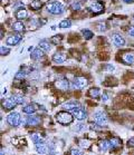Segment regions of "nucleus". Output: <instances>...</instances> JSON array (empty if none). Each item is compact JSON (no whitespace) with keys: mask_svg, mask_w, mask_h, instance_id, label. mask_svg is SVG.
Instances as JSON below:
<instances>
[{"mask_svg":"<svg viewBox=\"0 0 134 155\" xmlns=\"http://www.w3.org/2000/svg\"><path fill=\"white\" fill-rule=\"evenodd\" d=\"M13 99L16 101L17 105H22L24 103H25V97L22 96V95H20V94H15V95H13Z\"/></svg>","mask_w":134,"mask_h":155,"instance_id":"nucleus-24","label":"nucleus"},{"mask_svg":"<svg viewBox=\"0 0 134 155\" xmlns=\"http://www.w3.org/2000/svg\"><path fill=\"white\" fill-rule=\"evenodd\" d=\"M2 106H4V109H13L17 106V103L16 101L13 99V97L10 96L4 99V103H2Z\"/></svg>","mask_w":134,"mask_h":155,"instance_id":"nucleus-14","label":"nucleus"},{"mask_svg":"<svg viewBox=\"0 0 134 155\" xmlns=\"http://www.w3.org/2000/svg\"><path fill=\"white\" fill-rule=\"evenodd\" d=\"M82 34H83V36L85 37V39H91V38H93V36H94L92 31L88 29H83L82 30Z\"/></svg>","mask_w":134,"mask_h":155,"instance_id":"nucleus-30","label":"nucleus"},{"mask_svg":"<svg viewBox=\"0 0 134 155\" xmlns=\"http://www.w3.org/2000/svg\"><path fill=\"white\" fill-rule=\"evenodd\" d=\"M109 143H111V146H112V148H115V147L120 146L121 141H120L117 137H113V138H111V139H109Z\"/></svg>","mask_w":134,"mask_h":155,"instance_id":"nucleus-28","label":"nucleus"},{"mask_svg":"<svg viewBox=\"0 0 134 155\" xmlns=\"http://www.w3.org/2000/svg\"><path fill=\"white\" fill-rule=\"evenodd\" d=\"M133 21H134V15H133Z\"/></svg>","mask_w":134,"mask_h":155,"instance_id":"nucleus-42","label":"nucleus"},{"mask_svg":"<svg viewBox=\"0 0 134 155\" xmlns=\"http://www.w3.org/2000/svg\"><path fill=\"white\" fill-rule=\"evenodd\" d=\"M11 28H13V31L21 33V31H24V30H25V25H24V22H22V21L18 20V21H16V22H13Z\"/></svg>","mask_w":134,"mask_h":155,"instance_id":"nucleus-20","label":"nucleus"},{"mask_svg":"<svg viewBox=\"0 0 134 155\" xmlns=\"http://www.w3.org/2000/svg\"><path fill=\"white\" fill-rule=\"evenodd\" d=\"M21 40H22V36H21V35H11V36H9V37L7 38L6 44H7L8 46H17Z\"/></svg>","mask_w":134,"mask_h":155,"instance_id":"nucleus-9","label":"nucleus"},{"mask_svg":"<svg viewBox=\"0 0 134 155\" xmlns=\"http://www.w3.org/2000/svg\"><path fill=\"white\" fill-rule=\"evenodd\" d=\"M88 95L92 97V98H98L100 95V88L97 87H93L89 89V92H88Z\"/></svg>","mask_w":134,"mask_h":155,"instance_id":"nucleus-23","label":"nucleus"},{"mask_svg":"<svg viewBox=\"0 0 134 155\" xmlns=\"http://www.w3.org/2000/svg\"><path fill=\"white\" fill-rule=\"evenodd\" d=\"M80 146L82 148H85V150H87L91 147V142L87 141V139H80Z\"/></svg>","mask_w":134,"mask_h":155,"instance_id":"nucleus-29","label":"nucleus"},{"mask_svg":"<svg viewBox=\"0 0 134 155\" xmlns=\"http://www.w3.org/2000/svg\"><path fill=\"white\" fill-rule=\"evenodd\" d=\"M31 139H33V142L35 143V144H38V143H42L45 142L44 141V138L40 136V134H31Z\"/></svg>","mask_w":134,"mask_h":155,"instance_id":"nucleus-26","label":"nucleus"},{"mask_svg":"<svg viewBox=\"0 0 134 155\" xmlns=\"http://www.w3.org/2000/svg\"><path fill=\"white\" fill-rule=\"evenodd\" d=\"M47 11L51 15H62L65 11V7L63 4H60L58 1H53L47 4Z\"/></svg>","mask_w":134,"mask_h":155,"instance_id":"nucleus-2","label":"nucleus"},{"mask_svg":"<svg viewBox=\"0 0 134 155\" xmlns=\"http://www.w3.org/2000/svg\"><path fill=\"white\" fill-rule=\"evenodd\" d=\"M71 155H83V152L77 147H73L71 150Z\"/></svg>","mask_w":134,"mask_h":155,"instance_id":"nucleus-32","label":"nucleus"},{"mask_svg":"<svg viewBox=\"0 0 134 155\" xmlns=\"http://www.w3.org/2000/svg\"><path fill=\"white\" fill-rule=\"evenodd\" d=\"M42 7V4L40 0H34L33 2L30 4V8L34 9V10H39Z\"/></svg>","mask_w":134,"mask_h":155,"instance_id":"nucleus-25","label":"nucleus"},{"mask_svg":"<svg viewBox=\"0 0 134 155\" xmlns=\"http://www.w3.org/2000/svg\"><path fill=\"white\" fill-rule=\"evenodd\" d=\"M49 155H55L56 154V150H55V146L53 144H49V152H48Z\"/></svg>","mask_w":134,"mask_h":155,"instance_id":"nucleus-36","label":"nucleus"},{"mask_svg":"<svg viewBox=\"0 0 134 155\" xmlns=\"http://www.w3.org/2000/svg\"><path fill=\"white\" fill-rule=\"evenodd\" d=\"M109 148H112L111 146V143H109V139H103V141H100V150L102 152H105V151H109Z\"/></svg>","mask_w":134,"mask_h":155,"instance_id":"nucleus-21","label":"nucleus"},{"mask_svg":"<svg viewBox=\"0 0 134 155\" xmlns=\"http://www.w3.org/2000/svg\"><path fill=\"white\" fill-rule=\"evenodd\" d=\"M40 122H42V119L38 117V116L33 115V114L26 118V124L28 126H38L40 124Z\"/></svg>","mask_w":134,"mask_h":155,"instance_id":"nucleus-13","label":"nucleus"},{"mask_svg":"<svg viewBox=\"0 0 134 155\" xmlns=\"http://www.w3.org/2000/svg\"><path fill=\"white\" fill-rule=\"evenodd\" d=\"M44 53H45V51L42 50V49L36 48V49H34L33 53L30 54V57L33 59H35V60H39V59H42V57H44Z\"/></svg>","mask_w":134,"mask_h":155,"instance_id":"nucleus-18","label":"nucleus"},{"mask_svg":"<svg viewBox=\"0 0 134 155\" xmlns=\"http://www.w3.org/2000/svg\"><path fill=\"white\" fill-rule=\"evenodd\" d=\"M111 40H112L114 46L116 47H123L125 45V39L120 34H113L111 36Z\"/></svg>","mask_w":134,"mask_h":155,"instance_id":"nucleus-7","label":"nucleus"},{"mask_svg":"<svg viewBox=\"0 0 134 155\" xmlns=\"http://www.w3.org/2000/svg\"><path fill=\"white\" fill-rule=\"evenodd\" d=\"M87 85H88L87 78L82 77V76H78V77H75V78H74L71 87L75 88V89H84L85 87H87Z\"/></svg>","mask_w":134,"mask_h":155,"instance_id":"nucleus-4","label":"nucleus"},{"mask_svg":"<svg viewBox=\"0 0 134 155\" xmlns=\"http://www.w3.org/2000/svg\"><path fill=\"white\" fill-rule=\"evenodd\" d=\"M80 7H82V6H80V4L78 1H77V2L75 1V2L71 4V9H73V10H80Z\"/></svg>","mask_w":134,"mask_h":155,"instance_id":"nucleus-35","label":"nucleus"},{"mask_svg":"<svg viewBox=\"0 0 134 155\" xmlns=\"http://www.w3.org/2000/svg\"><path fill=\"white\" fill-rule=\"evenodd\" d=\"M25 76H26V73L21 70V71H19V73H17L16 76H15V78H16V79H22Z\"/></svg>","mask_w":134,"mask_h":155,"instance_id":"nucleus-34","label":"nucleus"},{"mask_svg":"<svg viewBox=\"0 0 134 155\" xmlns=\"http://www.w3.org/2000/svg\"><path fill=\"white\" fill-rule=\"evenodd\" d=\"M55 87L62 90V92H65V90H68L71 85H69V82L67 79H58L55 82Z\"/></svg>","mask_w":134,"mask_h":155,"instance_id":"nucleus-8","label":"nucleus"},{"mask_svg":"<svg viewBox=\"0 0 134 155\" xmlns=\"http://www.w3.org/2000/svg\"><path fill=\"white\" fill-rule=\"evenodd\" d=\"M74 119V116L71 114V112L68 111H62V112H58L57 115H56V121L58 122L59 124L62 125H68L71 124V122Z\"/></svg>","mask_w":134,"mask_h":155,"instance_id":"nucleus-1","label":"nucleus"},{"mask_svg":"<svg viewBox=\"0 0 134 155\" xmlns=\"http://www.w3.org/2000/svg\"><path fill=\"white\" fill-rule=\"evenodd\" d=\"M21 116L18 112H13L7 116V123L10 126H18L21 124Z\"/></svg>","mask_w":134,"mask_h":155,"instance_id":"nucleus-3","label":"nucleus"},{"mask_svg":"<svg viewBox=\"0 0 134 155\" xmlns=\"http://www.w3.org/2000/svg\"><path fill=\"white\" fill-rule=\"evenodd\" d=\"M74 116H75L76 119H78V121H84V119L87 118V113H86V111L84 108L80 107V108L76 109L75 112H74Z\"/></svg>","mask_w":134,"mask_h":155,"instance_id":"nucleus-17","label":"nucleus"},{"mask_svg":"<svg viewBox=\"0 0 134 155\" xmlns=\"http://www.w3.org/2000/svg\"><path fill=\"white\" fill-rule=\"evenodd\" d=\"M71 26V21L69 19H65L59 22V28H69Z\"/></svg>","mask_w":134,"mask_h":155,"instance_id":"nucleus-27","label":"nucleus"},{"mask_svg":"<svg viewBox=\"0 0 134 155\" xmlns=\"http://www.w3.org/2000/svg\"><path fill=\"white\" fill-rule=\"evenodd\" d=\"M127 146H134V137L133 138H131V139H129V142H127Z\"/></svg>","mask_w":134,"mask_h":155,"instance_id":"nucleus-38","label":"nucleus"},{"mask_svg":"<svg viewBox=\"0 0 134 155\" xmlns=\"http://www.w3.org/2000/svg\"><path fill=\"white\" fill-rule=\"evenodd\" d=\"M36 111H37V105L36 104H28V105H26L25 107L22 108V112H24L25 114H28V115L34 114Z\"/></svg>","mask_w":134,"mask_h":155,"instance_id":"nucleus-19","label":"nucleus"},{"mask_svg":"<svg viewBox=\"0 0 134 155\" xmlns=\"http://www.w3.org/2000/svg\"><path fill=\"white\" fill-rule=\"evenodd\" d=\"M121 59L122 62L126 65H132L134 64V51H124V53H122V56H121Z\"/></svg>","mask_w":134,"mask_h":155,"instance_id":"nucleus-6","label":"nucleus"},{"mask_svg":"<svg viewBox=\"0 0 134 155\" xmlns=\"http://www.w3.org/2000/svg\"><path fill=\"white\" fill-rule=\"evenodd\" d=\"M129 35H130V36H132V37H134V27H132V28L129 30Z\"/></svg>","mask_w":134,"mask_h":155,"instance_id":"nucleus-40","label":"nucleus"},{"mask_svg":"<svg viewBox=\"0 0 134 155\" xmlns=\"http://www.w3.org/2000/svg\"><path fill=\"white\" fill-rule=\"evenodd\" d=\"M60 40H62V36H56V37H53L51 39H50V42H53V44H55V45H58L59 42H60Z\"/></svg>","mask_w":134,"mask_h":155,"instance_id":"nucleus-33","label":"nucleus"},{"mask_svg":"<svg viewBox=\"0 0 134 155\" xmlns=\"http://www.w3.org/2000/svg\"><path fill=\"white\" fill-rule=\"evenodd\" d=\"M38 46H39V48L42 49L44 51H49L50 48H51L49 42H47V40H42V42H39Z\"/></svg>","mask_w":134,"mask_h":155,"instance_id":"nucleus-22","label":"nucleus"},{"mask_svg":"<svg viewBox=\"0 0 134 155\" xmlns=\"http://www.w3.org/2000/svg\"><path fill=\"white\" fill-rule=\"evenodd\" d=\"M64 109H66V111H68V112H75L76 109H78L80 107V105L78 102L76 101H69L67 102V103H65V104L63 105Z\"/></svg>","mask_w":134,"mask_h":155,"instance_id":"nucleus-10","label":"nucleus"},{"mask_svg":"<svg viewBox=\"0 0 134 155\" xmlns=\"http://www.w3.org/2000/svg\"><path fill=\"white\" fill-rule=\"evenodd\" d=\"M15 16L18 20H25L26 18L28 17V11H27V9L24 8V7H20V8H18L16 10V13H15Z\"/></svg>","mask_w":134,"mask_h":155,"instance_id":"nucleus-12","label":"nucleus"},{"mask_svg":"<svg viewBox=\"0 0 134 155\" xmlns=\"http://www.w3.org/2000/svg\"><path fill=\"white\" fill-rule=\"evenodd\" d=\"M88 9H89L93 13H100L104 10V6L100 4V2H98V1H95V2H93V4L89 6Z\"/></svg>","mask_w":134,"mask_h":155,"instance_id":"nucleus-15","label":"nucleus"},{"mask_svg":"<svg viewBox=\"0 0 134 155\" xmlns=\"http://www.w3.org/2000/svg\"><path fill=\"white\" fill-rule=\"evenodd\" d=\"M9 53H10V49H9L8 47H4V46L0 47V54H1V56H6V55H8Z\"/></svg>","mask_w":134,"mask_h":155,"instance_id":"nucleus-31","label":"nucleus"},{"mask_svg":"<svg viewBox=\"0 0 134 155\" xmlns=\"http://www.w3.org/2000/svg\"><path fill=\"white\" fill-rule=\"evenodd\" d=\"M82 128H84V125H83V124H77V125H76V127H74V130H75L76 132L80 131Z\"/></svg>","mask_w":134,"mask_h":155,"instance_id":"nucleus-37","label":"nucleus"},{"mask_svg":"<svg viewBox=\"0 0 134 155\" xmlns=\"http://www.w3.org/2000/svg\"><path fill=\"white\" fill-rule=\"evenodd\" d=\"M124 2H126V4H131V2H134V0H123Z\"/></svg>","mask_w":134,"mask_h":155,"instance_id":"nucleus-41","label":"nucleus"},{"mask_svg":"<svg viewBox=\"0 0 134 155\" xmlns=\"http://www.w3.org/2000/svg\"><path fill=\"white\" fill-rule=\"evenodd\" d=\"M102 101H103V102H107V101H109V96H107L106 94H103V95H102Z\"/></svg>","mask_w":134,"mask_h":155,"instance_id":"nucleus-39","label":"nucleus"},{"mask_svg":"<svg viewBox=\"0 0 134 155\" xmlns=\"http://www.w3.org/2000/svg\"><path fill=\"white\" fill-rule=\"evenodd\" d=\"M35 147H36V151L38 154H48V152H49V145L45 142L35 144Z\"/></svg>","mask_w":134,"mask_h":155,"instance_id":"nucleus-11","label":"nucleus"},{"mask_svg":"<svg viewBox=\"0 0 134 155\" xmlns=\"http://www.w3.org/2000/svg\"><path fill=\"white\" fill-rule=\"evenodd\" d=\"M67 59V56L62 51H57L56 54L53 56V62L56 64H63Z\"/></svg>","mask_w":134,"mask_h":155,"instance_id":"nucleus-16","label":"nucleus"},{"mask_svg":"<svg viewBox=\"0 0 134 155\" xmlns=\"http://www.w3.org/2000/svg\"><path fill=\"white\" fill-rule=\"evenodd\" d=\"M93 119H94V122L96 123L97 125H100V126H106V124H107V117H106V115H105L103 112H100V111H97V112L94 113Z\"/></svg>","mask_w":134,"mask_h":155,"instance_id":"nucleus-5","label":"nucleus"}]
</instances>
